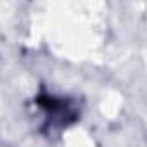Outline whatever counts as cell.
Segmentation results:
<instances>
[{"label":"cell","mask_w":147,"mask_h":147,"mask_svg":"<svg viewBox=\"0 0 147 147\" xmlns=\"http://www.w3.org/2000/svg\"><path fill=\"white\" fill-rule=\"evenodd\" d=\"M35 106L43 114V125L49 130H62L71 126L80 118V106L69 97L40 92L35 97Z\"/></svg>","instance_id":"obj_1"}]
</instances>
